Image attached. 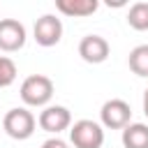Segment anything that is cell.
<instances>
[{"instance_id": "6da1fadb", "label": "cell", "mask_w": 148, "mask_h": 148, "mask_svg": "<svg viewBox=\"0 0 148 148\" xmlns=\"http://www.w3.org/2000/svg\"><path fill=\"white\" fill-rule=\"evenodd\" d=\"M18 95L28 106H46L53 97V81L44 74H32L21 83Z\"/></svg>"}, {"instance_id": "7a4b0ae2", "label": "cell", "mask_w": 148, "mask_h": 148, "mask_svg": "<svg viewBox=\"0 0 148 148\" xmlns=\"http://www.w3.org/2000/svg\"><path fill=\"white\" fill-rule=\"evenodd\" d=\"M2 127L5 132L16 139V141H25L35 134V127H37V120L35 116L25 109V106H16V109H9L2 118Z\"/></svg>"}, {"instance_id": "3957f363", "label": "cell", "mask_w": 148, "mask_h": 148, "mask_svg": "<svg viewBox=\"0 0 148 148\" xmlns=\"http://www.w3.org/2000/svg\"><path fill=\"white\" fill-rule=\"evenodd\" d=\"M69 141L74 148H102L104 143V130L95 120H76L69 125Z\"/></svg>"}, {"instance_id": "277c9868", "label": "cell", "mask_w": 148, "mask_h": 148, "mask_svg": "<svg viewBox=\"0 0 148 148\" xmlns=\"http://www.w3.org/2000/svg\"><path fill=\"white\" fill-rule=\"evenodd\" d=\"M32 32H35V42L39 46H46V49L56 46L62 37V21L56 14H44V16L37 18Z\"/></svg>"}, {"instance_id": "5b68a950", "label": "cell", "mask_w": 148, "mask_h": 148, "mask_svg": "<svg viewBox=\"0 0 148 148\" xmlns=\"http://www.w3.org/2000/svg\"><path fill=\"white\" fill-rule=\"evenodd\" d=\"M99 118H102V125L109 127V130H123L130 118H132V109L125 99H109L102 104V111H99Z\"/></svg>"}, {"instance_id": "8992f818", "label": "cell", "mask_w": 148, "mask_h": 148, "mask_svg": "<svg viewBox=\"0 0 148 148\" xmlns=\"http://www.w3.org/2000/svg\"><path fill=\"white\" fill-rule=\"evenodd\" d=\"M39 127L49 134H60L62 130H67L72 125V113L67 106H60V104H51V106H44L39 118H37Z\"/></svg>"}, {"instance_id": "52a82bcc", "label": "cell", "mask_w": 148, "mask_h": 148, "mask_svg": "<svg viewBox=\"0 0 148 148\" xmlns=\"http://www.w3.org/2000/svg\"><path fill=\"white\" fill-rule=\"evenodd\" d=\"M25 44V25L16 18H0V51L14 53Z\"/></svg>"}, {"instance_id": "ba28073f", "label": "cell", "mask_w": 148, "mask_h": 148, "mask_svg": "<svg viewBox=\"0 0 148 148\" xmlns=\"http://www.w3.org/2000/svg\"><path fill=\"white\" fill-rule=\"evenodd\" d=\"M109 51H111V46H109V42L102 35H86L79 42V56L86 62H90V65L104 62L109 58Z\"/></svg>"}, {"instance_id": "9c48e42d", "label": "cell", "mask_w": 148, "mask_h": 148, "mask_svg": "<svg viewBox=\"0 0 148 148\" xmlns=\"http://www.w3.org/2000/svg\"><path fill=\"white\" fill-rule=\"evenodd\" d=\"M99 2L102 0H56V7L60 14L69 18H83V16H92Z\"/></svg>"}, {"instance_id": "30bf717a", "label": "cell", "mask_w": 148, "mask_h": 148, "mask_svg": "<svg viewBox=\"0 0 148 148\" xmlns=\"http://www.w3.org/2000/svg\"><path fill=\"white\" fill-rule=\"evenodd\" d=\"M123 146L125 148H148V125L127 123L123 127Z\"/></svg>"}, {"instance_id": "8fae6325", "label": "cell", "mask_w": 148, "mask_h": 148, "mask_svg": "<svg viewBox=\"0 0 148 148\" xmlns=\"http://www.w3.org/2000/svg\"><path fill=\"white\" fill-rule=\"evenodd\" d=\"M127 62H130V69H132L136 76L148 79V44H139V46H134V49L130 51Z\"/></svg>"}, {"instance_id": "7c38bea8", "label": "cell", "mask_w": 148, "mask_h": 148, "mask_svg": "<svg viewBox=\"0 0 148 148\" xmlns=\"http://www.w3.org/2000/svg\"><path fill=\"white\" fill-rule=\"evenodd\" d=\"M127 23H130V28H134L139 32H146L148 30V2H134L130 7Z\"/></svg>"}, {"instance_id": "4fadbf2b", "label": "cell", "mask_w": 148, "mask_h": 148, "mask_svg": "<svg viewBox=\"0 0 148 148\" xmlns=\"http://www.w3.org/2000/svg\"><path fill=\"white\" fill-rule=\"evenodd\" d=\"M16 81V65L12 58L0 56V88H7Z\"/></svg>"}, {"instance_id": "5bb4252c", "label": "cell", "mask_w": 148, "mask_h": 148, "mask_svg": "<svg viewBox=\"0 0 148 148\" xmlns=\"http://www.w3.org/2000/svg\"><path fill=\"white\" fill-rule=\"evenodd\" d=\"M42 148H69L62 139H58V136H53V139H46L44 143H42Z\"/></svg>"}, {"instance_id": "9a60e30c", "label": "cell", "mask_w": 148, "mask_h": 148, "mask_svg": "<svg viewBox=\"0 0 148 148\" xmlns=\"http://www.w3.org/2000/svg\"><path fill=\"white\" fill-rule=\"evenodd\" d=\"M106 7H111V9H120V7H125L130 0H102Z\"/></svg>"}, {"instance_id": "2e32d148", "label": "cell", "mask_w": 148, "mask_h": 148, "mask_svg": "<svg viewBox=\"0 0 148 148\" xmlns=\"http://www.w3.org/2000/svg\"><path fill=\"white\" fill-rule=\"evenodd\" d=\"M143 113H146V118H148V88L143 90Z\"/></svg>"}]
</instances>
